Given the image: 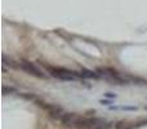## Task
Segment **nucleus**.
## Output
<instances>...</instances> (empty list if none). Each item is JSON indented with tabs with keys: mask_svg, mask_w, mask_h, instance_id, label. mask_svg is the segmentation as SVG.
<instances>
[{
	"mask_svg": "<svg viewBox=\"0 0 147 129\" xmlns=\"http://www.w3.org/2000/svg\"><path fill=\"white\" fill-rule=\"evenodd\" d=\"M119 110H123V111H137L138 107L137 106H119Z\"/></svg>",
	"mask_w": 147,
	"mask_h": 129,
	"instance_id": "10",
	"label": "nucleus"
},
{
	"mask_svg": "<svg viewBox=\"0 0 147 129\" xmlns=\"http://www.w3.org/2000/svg\"><path fill=\"white\" fill-rule=\"evenodd\" d=\"M20 96H22L25 99H30V101L31 99H32V101H35L36 99V96L34 93H22V94H20Z\"/></svg>",
	"mask_w": 147,
	"mask_h": 129,
	"instance_id": "11",
	"label": "nucleus"
},
{
	"mask_svg": "<svg viewBox=\"0 0 147 129\" xmlns=\"http://www.w3.org/2000/svg\"><path fill=\"white\" fill-rule=\"evenodd\" d=\"M125 129H134V125H130V124H129Z\"/></svg>",
	"mask_w": 147,
	"mask_h": 129,
	"instance_id": "14",
	"label": "nucleus"
},
{
	"mask_svg": "<svg viewBox=\"0 0 147 129\" xmlns=\"http://www.w3.org/2000/svg\"><path fill=\"white\" fill-rule=\"evenodd\" d=\"M112 103H114V101H112V99H107V98L99 99V105H102V106H109V107H111Z\"/></svg>",
	"mask_w": 147,
	"mask_h": 129,
	"instance_id": "9",
	"label": "nucleus"
},
{
	"mask_svg": "<svg viewBox=\"0 0 147 129\" xmlns=\"http://www.w3.org/2000/svg\"><path fill=\"white\" fill-rule=\"evenodd\" d=\"M80 116H79L78 114H75V112H65V114L61 116L59 122H61V124L63 125V127L75 129V124H76Z\"/></svg>",
	"mask_w": 147,
	"mask_h": 129,
	"instance_id": "2",
	"label": "nucleus"
},
{
	"mask_svg": "<svg viewBox=\"0 0 147 129\" xmlns=\"http://www.w3.org/2000/svg\"><path fill=\"white\" fill-rule=\"evenodd\" d=\"M80 78L83 79H98L99 75L96 72V70H89V68H85V67H81L80 70Z\"/></svg>",
	"mask_w": 147,
	"mask_h": 129,
	"instance_id": "4",
	"label": "nucleus"
},
{
	"mask_svg": "<svg viewBox=\"0 0 147 129\" xmlns=\"http://www.w3.org/2000/svg\"><path fill=\"white\" fill-rule=\"evenodd\" d=\"M114 123L112 122H105V123H102V124H99V125H97V127H93V128H90V129H111L112 127H114Z\"/></svg>",
	"mask_w": 147,
	"mask_h": 129,
	"instance_id": "6",
	"label": "nucleus"
},
{
	"mask_svg": "<svg viewBox=\"0 0 147 129\" xmlns=\"http://www.w3.org/2000/svg\"><path fill=\"white\" fill-rule=\"evenodd\" d=\"M20 68L22 71H25L26 74L32 75L38 79H45L47 78V74L44 72L40 67H38L34 62L28 61V59H21L20 61Z\"/></svg>",
	"mask_w": 147,
	"mask_h": 129,
	"instance_id": "1",
	"label": "nucleus"
},
{
	"mask_svg": "<svg viewBox=\"0 0 147 129\" xmlns=\"http://www.w3.org/2000/svg\"><path fill=\"white\" fill-rule=\"evenodd\" d=\"M105 97H106L107 99H116L117 98V94L116 93H112V92H107V93H105Z\"/></svg>",
	"mask_w": 147,
	"mask_h": 129,
	"instance_id": "12",
	"label": "nucleus"
},
{
	"mask_svg": "<svg viewBox=\"0 0 147 129\" xmlns=\"http://www.w3.org/2000/svg\"><path fill=\"white\" fill-rule=\"evenodd\" d=\"M128 125H129V124H128V122H125V120H119V122L115 123L114 128L115 129H125Z\"/></svg>",
	"mask_w": 147,
	"mask_h": 129,
	"instance_id": "8",
	"label": "nucleus"
},
{
	"mask_svg": "<svg viewBox=\"0 0 147 129\" xmlns=\"http://www.w3.org/2000/svg\"><path fill=\"white\" fill-rule=\"evenodd\" d=\"M3 66H9L10 68H20V62H16L14 59L3 54Z\"/></svg>",
	"mask_w": 147,
	"mask_h": 129,
	"instance_id": "5",
	"label": "nucleus"
},
{
	"mask_svg": "<svg viewBox=\"0 0 147 129\" xmlns=\"http://www.w3.org/2000/svg\"><path fill=\"white\" fill-rule=\"evenodd\" d=\"M96 112H97V111L93 109V110H88V111H86V114H88L89 116H92V115H93V116H94V114H96Z\"/></svg>",
	"mask_w": 147,
	"mask_h": 129,
	"instance_id": "13",
	"label": "nucleus"
},
{
	"mask_svg": "<svg viewBox=\"0 0 147 129\" xmlns=\"http://www.w3.org/2000/svg\"><path fill=\"white\" fill-rule=\"evenodd\" d=\"M47 111V114H48L49 118H52V119L57 120V119H61V116L65 114L63 109H62L61 106H58V105H54V103H48L45 106V109H44Z\"/></svg>",
	"mask_w": 147,
	"mask_h": 129,
	"instance_id": "3",
	"label": "nucleus"
},
{
	"mask_svg": "<svg viewBox=\"0 0 147 129\" xmlns=\"http://www.w3.org/2000/svg\"><path fill=\"white\" fill-rule=\"evenodd\" d=\"M145 110H146V111H147V106H145Z\"/></svg>",
	"mask_w": 147,
	"mask_h": 129,
	"instance_id": "15",
	"label": "nucleus"
},
{
	"mask_svg": "<svg viewBox=\"0 0 147 129\" xmlns=\"http://www.w3.org/2000/svg\"><path fill=\"white\" fill-rule=\"evenodd\" d=\"M13 93H17V89L16 88H13V86H8V85L3 86V96H8V94H13Z\"/></svg>",
	"mask_w": 147,
	"mask_h": 129,
	"instance_id": "7",
	"label": "nucleus"
}]
</instances>
